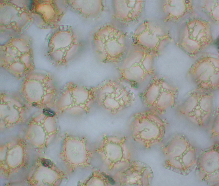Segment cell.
Here are the masks:
<instances>
[{
    "label": "cell",
    "mask_w": 219,
    "mask_h": 186,
    "mask_svg": "<svg viewBox=\"0 0 219 186\" xmlns=\"http://www.w3.org/2000/svg\"><path fill=\"white\" fill-rule=\"evenodd\" d=\"M213 106L210 102H200L186 104L181 108L184 115L196 122L202 123L209 119L213 111Z\"/></svg>",
    "instance_id": "obj_1"
},
{
    "label": "cell",
    "mask_w": 219,
    "mask_h": 186,
    "mask_svg": "<svg viewBox=\"0 0 219 186\" xmlns=\"http://www.w3.org/2000/svg\"><path fill=\"white\" fill-rule=\"evenodd\" d=\"M43 112L45 115L49 117H53L55 114L54 111L49 108L44 109Z\"/></svg>",
    "instance_id": "obj_2"
},
{
    "label": "cell",
    "mask_w": 219,
    "mask_h": 186,
    "mask_svg": "<svg viewBox=\"0 0 219 186\" xmlns=\"http://www.w3.org/2000/svg\"><path fill=\"white\" fill-rule=\"evenodd\" d=\"M41 163L44 167L51 168L52 167V164L50 160L48 159H43L41 161Z\"/></svg>",
    "instance_id": "obj_3"
},
{
    "label": "cell",
    "mask_w": 219,
    "mask_h": 186,
    "mask_svg": "<svg viewBox=\"0 0 219 186\" xmlns=\"http://www.w3.org/2000/svg\"><path fill=\"white\" fill-rule=\"evenodd\" d=\"M104 176L108 178L109 183H110V184L112 185H114L115 184V182L114 181L111 177L108 176L106 174H104Z\"/></svg>",
    "instance_id": "obj_4"
}]
</instances>
